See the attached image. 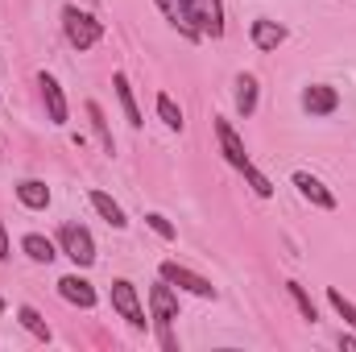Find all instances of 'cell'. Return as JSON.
Returning <instances> with one entry per match:
<instances>
[{
    "instance_id": "2e32d148",
    "label": "cell",
    "mask_w": 356,
    "mask_h": 352,
    "mask_svg": "<svg viewBox=\"0 0 356 352\" xmlns=\"http://www.w3.org/2000/svg\"><path fill=\"white\" fill-rule=\"evenodd\" d=\"M17 199H21L29 211H42V207H50V186L38 182V178H25V182H17Z\"/></svg>"
},
{
    "instance_id": "5b68a950",
    "label": "cell",
    "mask_w": 356,
    "mask_h": 352,
    "mask_svg": "<svg viewBox=\"0 0 356 352\" xmlns=\"http://www.w3.org/2000/svg\"><path fill=\"white\" fill-rule=\"evenodd\" d=\"M170 286H178V290H186V294H199V298H216V286L203 278V273H195V269H186V265L178 262H162V269H158Z\"/></svg>"
},
{
    "instance_id": "ac0fdd59",
    "label": "cell",
    "mask_w": 356,
    "mask_h": 352,
    "mask_svg": "<svg viewBox=\"0 0 356 352\" xmlns=\"http://www.w3.org/2000/svg\"><path fill=\"white\" fill-rule=\"evenodd\" d=\"M236 112L241 116H253L257 112V79L253 75H241L236 79Z\"/></svg>"
},
{
    "instance_id": "5bb4252c",
    "label": "cell",
    "mask_w": 356,
    "mask_h": 352,
    "mask_svg": "<svg viewBox=\"0 0 356 352\" xmlns=\"http://www.w3.org/2000/svg\"><path fill=\"white\" fill-rule=\"evenodd\" d=\"M158 8L166 13V21L175 25L182 38H191V42L199 38V33H195V25H191V8H186V0H158Z\"/></svg>"
},
{
    "instance_id": "30bf717a",
    "label": "cell",
    "mask_w": 356,
    "mask_h": 352,
    "mask_svg": "<svg viewBox=\"0 0 356 352\" xmlns=\"http://www.w3.org/2000/svg\"><path fill=\"white\" fill-rule=\"evenodd\" d=\"M58 294H63L71 307H83V311H91V307H95V290H91L88 278H79V273L58 278Z\"/></svg>"
},
{
    "instance_id": "d6986e66",
    "label": "cell",
    "mask_w": 356,
    "mask_h": 352,
    "mask_svg": "<svg viewBox=\"0 0 356 352\" xmlns=\"http://www.w3.org/2000/svg\"><path fill=\"white\" fill-rule=\"evenodd\" d=\"M17 319H21V328H25L33 340H42V344L50 340V328H46V319H42V315H38L29 303H21V307H17Z\"/></svg>"
},
{
    "instance_id": "8fae6325",
    "label": "cell",
    "mask_w": 356,
    "mask_h": 352,
    "mask_svg": "<svg viewBox=\"0 0 356 352\" xmlns=\"http://www.w3.org/2000/svg\"><path fill=\"white\" fill-rule=\"evenodd\" d=\"M294 186H298V195H302V199H311L315 207H323V211H332V207H336V195H332V191H327V186H323L315 175L294 170Z\"/></svg>"
},
{
    "instance_id": "ffe728a7",
    "label": "cell",
    "mask_w": 356,
    "mask_h": 352,
    "mask_svg": "<svg viewBox=\"0 0 356 352\" xmlns=\"http://www.w3.org/2000/svg\"><path fill=\"white\" fill-rule=\"evenodd\" d=\"M88 116H91V129H95V137H99V145H104V154H116V141H112V129H108V120H104V108L88 99Z\"/></svg>"
},
{
    "instance_id": "e0dca14e",
    "label": "cell",
    "mask_w": 356,
    "mask_h": 352,
    "mask_svg": "<svg viewBox=\"0 0 356 352\" xmlns=\"http://www.w3.org/2000/svg\"><path fill=\"white\" fill-rule=\"evenodd\" d=\"M88 199H91V207H95V211H99V216L112 224V228H124V224H129V220H124V211H120V203H116L112 195H104V191H91Z\"/></svg>"
},
{
    "instance_id": "cb8c5ba5",
    "label": "cell",
    "mask_w": 356,
    "mask_h": 352,
    "mask_svg": "<svg viewBox=\"0 0 356 352\" xmlns=\"http://www.w3.org/2000/svg\"><path fill=\"white\" fill-rule=\"evenodd\" d=\"M241 175L249 178V186H253V191H257V195H261V199H269V195H273V182H269V178L261 175V170H257V166H253V162H249V166H245V170H241Z\"/></svg>"
},
{
    "instance_id": "6da1fadb",
    "label": "cell",
    "mask_w": 356,
    "mask_h": 352,
    "mask_svg": "<svg viewBox=\"0 0 356 352\" xmlns=\"http://www.w3.org/2000/svg\"><path fill=\"white\" fill-rule=\"evenodd\" d=\"M149 315H154V323H158L162 349H166V352H178L175 336H170V323L178 319V298H175V290H170V282H166V278H162V282L149 290Z\"/></svg>"
},
{
    "instance_id": "9c48e42d",
    "label": "cell",
    "mask_w": 356,
    "mask_h": 352,
    "mask_svg": "<svg viewBox=\"0 0 356 352\" xmlns=\"http://www.w3.org/2000/svg\"><path fill=\"white\" fill-rule=\"evenodd\" d=\"M38 88H42V99H46L50 125H67V95H63V83H58L54 75H38Z\"/></svg>"
},
{
    "instance_id": "7c38bea8",
    "label": "cell",
    "mask_w": 356,
    "mask_h": 352,
    "mask_svg": "<svg viewBox=\"0 0 356 352\" xmlns=\"http://www.w3.org/2000/svg\"><path fill=\"white\" fill-rule=\"evenodd\" d=\"M249 38H253V46L257 50H277L282 42H286V25H277V21H269V17H257L253 25H249Z\"/></svg>"
},
{
    "instance_id": "484cf974",
    "label": "cell",
    "mask_w": 356,
    "mask_h": 352,
    "mask_svg": "<svg viewBox=\"0 0 356 352\" xmlns=\"http://www.w3.org/2000/svg\"><path fill=\"white\" fill-rule=\"evenodd\" d=\"M8 257V237H4V224H0V262Z\"/></svg>"
},
{
    "instance_id": "7402d4cb",
    "label": "cell",
    "mask_w": 356,
    "mask_h": 352,
    "mask_svg": "<svg viewBox=\"0 0 356 352\" xmlns=\"http://www.w3.org/2000/svg\"><path fill=\"white\" fill-rule=\"evenodd\" d=\"M327 303L336 307V315H340L348 328H356V303H353V298H344V290H336V286H332V290H327Z\"/></svg>"
},
{
    "instance_id": "4316f807",
    "label": "cell",
    "mask_w": 356,
    "mask_h": 352,
    "mask_svg": "<svg viewBox=\"0 0 356 352\" xmlns=\"http://www.w3.org/2000/svg\"><path fill=\"white\" fill-rule=\"evenodd\" d=\"M340 344H344L348 352H356V340H353V336H340Z\"/></svg>"
},
{
    "instance_id": "9a60e30c",
    "label": "cell",
    "mask_w": 356,
    "mask_h": 352,
    "mask_svg": "<svg viewBox=\"0 0 356 352\" xmlns=\"http://www.w3.org/2000/svg\"><path fill=\"white\" fill-rule=\"evenodd\" d=\"M112 88H116V99H120V108H124L129 125H133V129H141L145 120H141V108H137V99H133V88H129V75H124V71H116V75H112Z\"/></svg>"
},
{
    "instance_id": "d4e9b609",
    "label": "cell",
    "mask_w": 356,
    "mask_h": 352,
    "mask_svg": "<svg viewBox=\"0 0 356 352\" xmlns=\"http://www.w3.org/2000/svg\"><path fill=\"white\" fill-rule=\"evenodd\" d=\"M145 224H149V228H154V232H158L162 241H175V237H178L175 224H170V220H166L162 211H149V216H145Z\"/></svg>"
},
{
    "instance_id": "7a4b0ae2",
    "label": "cell",
    "mask_w": 356,
    "mask_h": 352,
    "mask_svg": "<svg viewBox=\"0 0 356 352\" xmlns=\"http://www.w3.org/2000/svg\"><path fill=\"white\" fill-rule=\"evenodd\" d=\"M63 33H67V42L83 54V50H91V46L104 38V25H99L91 13L75 8V4H67V8H63Z\"/></svg>"
},
{
    "instance_id": "44dd1931",
    "label": "cell",
    "mask_w": 356,
    "mask_h": 352,
    "mask_svg": "<svg viewBox=\"0 0 356 352\" xmlns=\"http://www.w3.org/2000/svg\"><path fill=\"white\" fill-rule=\"evenodd\" d=\"M286 290H290V298H294V307L302 311V319H307V323H315V319H319V307L311 303V294H307V290H302L298 282H286Z\"/></svg>"
},
{
    "instance_id": "277c9868",
    "label": "cell",
    "mask_w": 356,
    "mask_h": 352,
    "mask_svg": "<svg viewBox=\"0 0 356 352\" xmlns=\"http://www.w3.org/2000/svg\"><path fill=\"white\" fill-rule=\"evenodd\" d=\"M112 311L120 315V319H129V328H145V311H141V303H137V286L129 282V278H116L112 282Z\"/></svg>"
},
{
    "instance_id": "ba28073f",
    "label": "cell",
    "mask_w": 356,
    "mask_h": 352,
    "mask_svg": "<svg viewBox=\"0 0 356 352\" xmlns=\"http://www.w3.org/2000/svg\"><path fill=\"white\" fill-rule=\"evenodd\" d=\"M340 108V91L332 88V83H311V88L302 91V112H311V116H332Z\"/></svg>"
},
{
    "instance_id": "4fadbf2b",
    "label": "cell",
    "mask_w": 356,
    "mask_h": 352,
    "mask_svg": "<svg viewBox=\"0 0 356 352\" xmlns=\"http://www.w3.org/2000/svg\"><path fill=\"white\" fill-rule=\"evenodd\" d=\"M21 253H25L29 262H38V265H50L54 257H58L54 241H50V237H42V232H25V237H21Z\"/></svg>"
},
{
    "instance_id": "603a6c76",
    "label": "cell",
    "mask_w": 356,
    "mask_h": 352,
    "mask_svg": "<svg viewBox=\"0 0 356 352\" xmlns=\"http://www.w3.org/2000/svg\"><path fill=\"white\" fill-rule=\"evenodd\" d=\"M158 116H162V120H166V129H175V133L186 125V120H182V108H178L170 95H158Z\"/></svg>"
},
{
    "instance_id": "8992f818",
    "label": "cell",
    "mask_w": 356,
    "mask_h": 352,
    "mask_svg": "<svg viewBox=\"0 0 356 352\" xmlns=\"http://www.w3.org/2000/svg\"><path fill=\"white\" fill-rule=\"evenodd\" d=\"M186 8H191V25H195L199 38H220L224 33V8H220V0H186Z\"/></svg>"
},
{
    "instance_id": "3957f363",
    "label": "cell",
    "mask_w": 356,
    "mask_h": 352,
    "mask_svg": "<svg viewBox=\"0 0 356 352\" xmlns=\"http://www.w3.org/2000/svg\"><path fill=\"white\" fill-rule=\"evenodd\" d=\"M58 245H63V253L79 265V269L95 265V241H91V232L83 224H63L58 228Z\"/></svg>"
},
{
    "instance_id": "52a82bcc",
    "label": "cell",
    "mask_w": 356,
    "mask_h": 352,
    "mask_svg": "<svg viewBox=\"0 0 356 352\" xmlns=\"http://www.w3.org/2000/svg\"><path fill=\"white\" fill-rule=\"evenodd\" d=\"M216 137H220V150H224V158H228L236 170H245V166H249V154H245V141H241V133L232 129V120L216 116Z\"/></svg>"
}]
</instances>
